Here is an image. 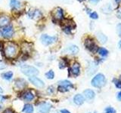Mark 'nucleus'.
Instances as JSON below:
<instances>
[{
  "label": "nucleus",
  "mask_w": 121,
  "mask_h": 113,
  "mask_svg": "<svg viewBox=\"0 0 121 113\" xmlns=\"http://www.w3.org/2000/svg\"><path fill=\"white\" fill-rule=\"evenodd\" d=\"M105 82L106 79L104 75L102 74H98L92 80V85L95 88H101L105 85Z\"/></svg>",
  "instance_id": "1"
},
{
  "label": "nucleus",
  "mask_w": 121,
  "mask_h": 113,
  "mask_svg": "<svg viewBox=\"0 0 121 113\" xmlns=\"http://www.w3.org/2000/svg\"><path fill=\"white\" fill-rule=\"evenodd\" d=\"M21 72L27 76H35L39 74V71L36 68L27 65H24L21 67Z\"/></svg>",
  "instance_id": "2"
},
{
  "label": "nucleus",
  "mask_w": 121,
  "mask_h": 113,
  "mask_svg": "<svg viewBox=\"0 0 121 113\" xmlns=\"http://www.w3.org/2000/svg\"><path fill=\"white\" fill-rule=\"evenodd\" d=\"M16 52H17V48L14 44H9L5 48V54L9 58L13 57L16 54Z\"/></svg>",
  "instance_id": "3"
},
{
  "label": "nucleus",
  "mask_w": 121,
  "mask_h": 113,
  "mask_svg": "<svg viewBox=\"0 0 121 113\" xmlns=\"http://www.w3.org/2000/svg\"><path fill=\"white\" fill-rule=\"evenodd\" d=\"M2 36L6 38V39H9V38L12 37L14 34V29L13 27L11 25H8L6 26H4L2 30Z\"/></svg>",
  "instance_id": "4"
},
{
  "label": "nucleus",
  "mask_w": 121,
  "mask_h": 113,
  "mask_svg": "<svg viewBox=\"0 0 121 113\" xmlns=\"http://www.w3.org/2000/svg\"><path fill=\"white\" fill-rule=\"evenodd\" d=\"M40 39H41V42L44 45H49L52 44L53 42H55L57 39V38L55 36L52 37V36H49L48 35L44 34V35H42Z\"/></svg>",
  "instance_id": "5"
},
{
  "label": "nucleus",
  "mask_w": 121,
  "mask_h": 113,
  "mask_svg": "<svg viewBox=\"0 0 121 113\" xmlns=\"http://www.w3.org/2000/svg\"><path fill=\"white\" fill-rule=\"evenodd\" d=\"M52 108V105L48 103H41L37 108L38 113H49Z\"/></svg>",
  "instance_id": "6"
},
{
  "label": "nucleus",
  "mask_w": 121,
  "mask_h": 113,
  "mask_svg": "<svg viewBox=\"0 0 121 113\" xmlns=\"http://www.w3.org/2000/svg\"><path fill=\"white\" fill-rule=\"evenodd\" d=\"M85 45L86 47L89 49V51H92V52H95L98 50V48L96 46V44H95L94 41L91 39H87L85 41Z\"/></svg>",
  "instance_id": "7"
},
{
  "label": "nucleus",
  "mask_w": 121,
  "mask_h": 113,
  "mask_svg": "<svg viewBox=\"0 0 121 113\" xmlns=\"http://www.w3.org/2000/svg\"><path fill=\"white\" fill-rule=\"evenodd\" d=\"M29 81L32 83L33 85H34L35 86H36L37 88H43L44 87V83L43 81L39 79V78L35 77V76H31L29 78Z\"/></svg>",
  "instance_id": "8"
},
{
  "label": "nucleus",
  "mask_w": 121,
  "mask_h": 113,
  "mask_svg": "<svg viewBox=\"0 0 121 113\" xmlns=\"http://www.w3.org/2000/svg\"><path fill=\"white\" fill-rule=\"evenodd\" d=\"M52 15H53V17L56 19V20H61V19H63V17H64L62 9L60 8H57L55 9L54 11H53Z\"/></svg>",
  "instance_id": "9"
},
{
  "label": "nucleus",
  "mask_w": 121,
  "mask_h": 113,
  "mask_svg": "<svg viewBox=\"0 0 121 113\" xmlns=\"http://www.w3.org/2000/svg\"><path fill=\"white\" fill-rule=\"evenodd\" d=\"M79 51V48L76 45H70V46L67 47L64 52H66L67 54H77Z\"/></svg>",
  "instance_id": "10"
},
{
  "label": "nucleus",
  "mask_w": 121,
  "mask_h": 113,
  "mask_svg": "<svg viewBox=\"0 0 121 113\" xmlns=\"http://www.w3.org/2000/svg\"><path fill=\"white\" fill-rule=\"evenodd\" d=\"M29 16L30 17H31L33 19H38L41 17L42 16V13L40 12V11L39 10H31L29 11Z\"/></svg>",
  "instance_id": "11"
},
{
  "label": "nucleus",
  "mask_w": 121,
  "mask_h": 113,
  "mask_svg": "<svg viewBox=\"0 0 121 113\" xmlns=\"http://www.w3.org/2000/svg\"><path fill=\"white\" fill-rule=\"evenodd\" d=\"M83 94H84V97H86V100H92L93 98L95 97V92L93 90H90V89H87L86 90H84V92H83Z\"/></svg>",
  "instance_id": "12"
},
{
  "label": "nucleus",
  "mask_w": 121,
  "mask_h": 113,
  "mask_svg": "<svg viewBox=\"0 0 121 113\" xmlns=\"http://www.w3.org/2000/svg\"><path fill=\"white\" fill-rule=\"evenodd\" d=\"M73 101L77 105H82L84 103V97L81 94H77L73 98Z\"/></svg>",
  "instance_id": "13"
},
{
  "label": "nucleus",
  "mask_w": 121,
  "mask_h": 113,
  "mask_svg": "<svg viewBox=\"0 0 121 113\" xmlns=\"http://www.w3.org/2000/svg\"><path fill=\"white\" fill-rule=\"evenodd\" d=\"M79 70H80V66L77 63H74L71 67V73L74 75H78L79 74Z\"/></svg>",
  "instance_id": "14"
},
{
  "label": "nucleus",
  "mask_w": 121,
  "mask_h": 113,
  "mask_svg": "<svg viewBox=\"0 0 121 113\" xmlns=\"http://www.w3.org/2000/svg\"><path fill=\"white\" fill-rule=\"evenodd\" d=\"M10 19L7 16H1L0 17V26H6L9 25Z\"/></svg>",
  "instance_id": "15"
},
{
  "label": "nucleus",
  "mask_w": 121,
  "mask_h": 113,
  "mask_svg": "<svg viewBox=\"0 0 121 113\" xmlns=\"http://www.w3.org/2000/svg\"><path fill=\"white\" fill-rule=\"evenodd\" d=\"M58 85L59 86H63V87H64V88H66L67 89L73 88V85H72V83L70 81H67V80L60 81L58 82Z\"/></svg>",
  "instance_id": "16"
},
{
  "label": "nucleus",
  "mask_w": 121,
  "mask_h": 113,
  "mask_svg": "<svg viewBox=\"0 0 121 113\" xmlns=\"http://www.w3.org/2000/svg\"><path fill=\"white\" fill-rule=\"evenodd\" d=\"M15 86L19 89H23L26 86V81L24 79H17L15 81Z\"/></svg>",
  "instance_id": "17"
},
{
  "label": "nucleus",
  "mask_w": 121,
  "mask_h": 113,
  "mask_svg": "<svg viewBox=\"0 0 121 113\" xmlns=\"http://www.w3.org/2000/svg\"><path fill=\"white\" fill-rule=\"evenodd\" d=\"M96 36H97V39H98V41L101 43H105L108 40L107 36H106L105 35H104L102 32H97Z\"/></svg>",
  "instance_id": "18"
},
{
  "label": "nucleus",
  "mask_w": 121,
  "mask_h": 113,
  "mask_svg": "<svg viewBox=\"0 0 121 113\" xmlns=\"http://www.w3.org/2000/svg\"><path fill=\"white\" fill-rule=\"evenodd\" d=\"M22 111L25 113H33V105H30V104H26Z\"/></svg>",
  "instance_id": "19"
},
{
  "label": "nucleus",
  "mask_w": 121,
  "mask_h": 113,
  "mask_svg": "<svg viewBox=\"0 0 121 113\" xmlns=\"http://www.w3.org/2000/svg\"><path fill=\"white\" fill-rule=\"evenodd\" d=\"M101 11L104 14H109L112 11V7L110 4H107L103 8H101Z\"/></svg>",
  "instance_id": "20"
},
{
  "label": "nucleus",
  "mask_w": 121,
  "mask_h": 113,
  "mask_svg": "<svg viewBox=\"0 0 121 113\" xmlns=\"http://www.w3.org/2000/svg\"><path fill=\"white\" fill-rule=\"evenodd\" d=\"M24 99L26 101H31L34 99V95L30 92V91H27L24 93Z\"/></svg>",
  "instance_id": "21"
},
{
  "label": "nucleus",
  "mask_w": 121,
  "mask_h": 113,
  "mask_svg": "<svg viewBox=\"0 0 121 113\" xmlns=\"http://www.w3.org/2000/svg\"><path fill=\"white\" fill-rule=\"evenodd\" d=\"M10 5L11 7L14 8H19L21 7V2L18 0H11L10 1Z\"/></svg>",
  "instance_id": "22"
},
{
  "label": "nucleus",
  "mask_w": 121,
  "mask_h": 113,
  "mask_svg": "<svg viewBox=\"0 0 121 113\" xmlns=\"http://www.w3.org/2000/svg\"><path fill=\"white\" fill-rule=\"evenodd\" d=\"M13 76V73L12 72H7V73H2V78L5 79V80H11V78Z\"/></svg>",
  "instance_id": "23"
},
{
  "label": "nucleus",
  "mask_w": 121,
  "mask_h": 113,
  "mask_svg": "<svg viewBox=\"0 0 121 113\" xmlns=\"http://www.w3.org/2000/svg\"><path fill=\"white\" fill-rule=\"evenodd\" d=\"M98 54H99L102 56H106L108 54V51L107 50V49L104 48H100L98 50Z\"/></svg>",
  "instance_id": "24"
},
{
  "label": "nucleus",
  "mask_w": 121,
  "mask_h": 113,
  "mask_svg": "<svg viewBox=\"0 0 121 113\" xmlns=\"http://www.w3.org/2000/svg\"><path fill=\"white\" fill-rule=\"evenodd\" d=\"M45 76H46V78H48V79H53V78H54V77H55L54 72H53L52 70L48 71V73H45Z\"/></svg>",
  "instance_id": "25"
},
{
  "label": "nucleus",
  "mask_w": 121,
  "mask_h": 113,
  "mask_svg": "<svg viewBox=\"0 0 121 113\" xmlns=\"http://www.w3.org/2000/svg\"><path fill=\"white\" fill-rule=\"evenodd\" d=\"M116 111L111 107H108L105 109V113H115Z\"/></svg>",
  "instance_id": "26"
},
{
  "label": "nucleus",
  "mask_w": 121,
  "mask_h": 113,
  "mask_svg": "<svg viewBox=\"0 0 121 113\" xmlns=\"http://www.w3.org/2000/svg\"><path fill=\"white\" fill-rule=\"evenodd\" d=\"M58 89L59 91H60V92H66V91H67L68 90H69V89H67L66 88H64V87H63V86H58Z\"/></svg>",
  "instance_id": "27"
},
{
  "label": "nucleus",
  "mask_w": 121,
  "mask_h": 113,
  "mask_svg": "<svg viewBox=\"0 0 121 113\" xmlns=\"http://www.w3.org/2000/svg\"><path fill=\"white\" fill-rule=\"evenodd\" d=\"M90 17L92 19H98V15L96 12H92L90 14Z\"/></svg>",
  "instance_id": "28"
},
{
  "label": "nucleus",
  "mask_w": 121,
  "mask_h": 113,
  "mask_svg": "<svg viewBox=\"0 0 121 113\" xmlns=\"http://www.w3.org/2000/svg\"><path fill=\"white\" fill-rule=\"evenodd\" d=\"M115 85L117 86V88H118L121 89V80H115Z\"/></svg>",
  "instance_id": "29"
},
{
  "label": "nucleus",
  "mask_w": 121,
  "mask_h": 113,
  "mask_svg": "<svg viewBox=\"0 0 121 113\" xmlns=\"http://www.w3.org/2000/svg\"><path fill=\"white\" fill-rule=\"evenodd\" d=\"M6 64L4 63V62H2V61H1L0 60V69H5L6 68Z\"/></svg>",
  "instance_id": "30"
},
{
  "label": "nucleus",
  "mask_w": 121,
  "mask_h": 113,
  "mask_svg": "<svg viewBox=\"0 0 121 113\" xmlns=\"http://www.w3.org/2000/svg\"><path fill=\"white\" fill-rule=\"evenodd\" d=\"M117 33H118L119 36L121 37V24H120L117 25Z\"/></svg>",
  "instance_id": "31"
},
{
  "label": "nucleus",
  "mask_w": 121,
  "mask_h": 113,
  "mask_svg": "<svg viewBox=\"0 0 121 113\" xmlns=\"http://www.w3.org/2000/svg\"><path fill=\"white\" fill-rule=\"evenodd\" d=\"M64 30L65 31V32H67V33H70V30H71V27H70V26H66V27H64Z\"/></svg>",
  "instance_id": "32"
},
{
  "label": "nucleus",
  "mask_w": 121,
  "mask_h": 113,
  "mask_svg": "<svg viewBox=\"0 0 121 113\" xmlns=\"http://www.w3.org/2000/svg\"><path fill=\"white\" fill-rule=\"evenodd\" d=\"M66 63L64 62V61H61V62H60V64H59V67H60V69H63V68H64L66 66Z\"/></svg>",
  "instance_id": "33"
},
{
  "label": "nucleus",
  "mask_w": 121,
  "mask_h": 113,
  "mask_svg": "<svg viewBox=\"0 0 121 113\" xmlns=\"http://www.w3.org/2000/svg\"><path fill=\"white\" fill-rule=\"evenodd\" d=\"M117 17H118L119 19H121V8L117 11Z\"/></svg>",
  "instance_id": "34"
},
{
  "label": "nucleus",
  "mask_w": 121,
  "mask_h": 113,
  "mask_svg": "<svg viewBox=\"0 0 121 113\" xmlns=\"http://www.w3.org/2000/svg\"><path fill=\"white\" fill-rule=\"evenodd\" d=\"M101 0H89V2L91 3H93V4H97L98 2H99Z\"/></svg>",
  "instance_id": "35"
},
{
  "label": "nucleus",
  "mask_w": 121,
  "mask_h": 113,
  "mask_svg": "<svg viewBox=\"0 0 121 113\" xmlns=\"http://www.w3.org/2000/svg\"><path fill=\"white\" fill-rule=\"evenodd\" d=\"M4 113H13V111L11 110V109H8L5 112H4Z\"/></svg>",
  "instance_id": "36"
},
{
  "label": "nucleus",
  "mask_w": 121,
  "mask_h": 113,
  "mask_svg": "<svg viewBox=\"0 0 121 113\" xmlns=\"http://www.w3.org/2000/svg\"><path fill=\"white\" fill-rule=\"evenodd\" d=\"M60 112L61 113H70L68 110H67V109H62L61 111H60Z\"/></svg>",
  "instance_id": "37"
},
{
  "label": "nucleus",
  "mask_w": 121,
  "mask_h": 113,
  "mask_svg": "<svg viewBox=\"0 0 121 113\" xmlns=\"http://www.w3.org/2000/svg\"><path fill=\"white\" fill-rule=\"evenodd\" d=\"M117 99H118V100L121 101V91L119 92L118 95H117Z\"/></svg>",
  "instance_id": "38"
},
{
  "label": "nucleus",
  "mask_w": 121,
  "mask_h": 113,
  "mask_svg": "<svg viewBox=\"0 0 121 113\" xmlns=\"http://www.w3.org/2000/svg\"><path fill=\"white\" fill-rule=\"evenodd\" d=\"M119 48H120L121 49V40H120V41H119Z\"/></svg>",
  "instance_id": "39"
},
{
  "label": "nucleus",
  "mask_w": 121,
  "mask_h": 113,
  "mask_svg": "<svg viewBox=\"0 0 121 113\" xmlns=\"http://www.w3.org/2000/svg\"><path fill=\"white\" fill-rule=\"evenodd\" d=\"M2 36V31L0 30V38H1Z\"/></svg>",
  "instance_id": "40"
},
{
  "label": "nucleus",
  "mask_w": 121,
  "mask_h": 113,
  "mask_svg": "<svg viewBox=\"0 0 121 113\" xmlns=\"http://www.w3.org/2000/svg\"><path fill=\"white\" fill-rule=\"evenodd\" d=\"M120 1H121V0H115V2H117V3H119Z\"/></svg>",
  "instance_id": "41"
},
{
  "label": "nucleus",
  "mask_w": 121,
  "mask_h": 113,
  "mask_svg": "<svg viewBox=\"0 0 121 113\" xmlns=\"http://www.w3.org/2000/svg\"><path fill=\"white\" fill-rule=\"evenodd\" d=\"M2 91H3V90H2V89L1 87H0V93H2Z\"/></svg>",
  "instance_id": "42"
},
{
  "label": "nucleus",
  "mask_w": 121,
  "mask_h": 113,
  "mask_svg": "<svg viewBox=\"0 0 121 113\" xmlns=\"http://www.w3.org/2000/svg\"><path fill=\"white\" fill-rule=\"evenodd\" d=\"M79 1H84V0H79Z\"/></svg>",
  "instance_id": "43"
}]
</instances>
